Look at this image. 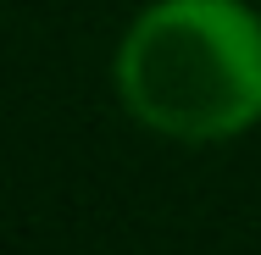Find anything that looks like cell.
<instances>
[{
  "instance_id": "6da1fadb",
  "label": "cell",
  "mask_w": 261,
  "mask_h": 255,
  "mask_svg": "<svg viewBox=\"0 0 261 255\" xmlns=\"http://www.w3.org/2000/svg\"><path fill=\"white\" fill-rule=\"evenodd\" d=\"M122 105L167 139H233L261 122V17L245 0H156L117 50Z\"/></svg>"
}]
</instances>
